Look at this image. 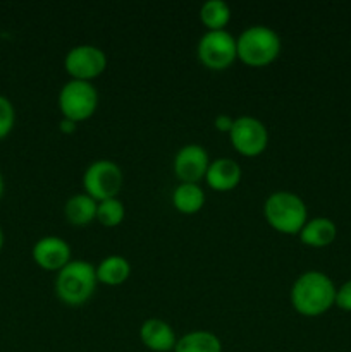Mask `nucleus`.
<instances>
[{"label": "nucleus", "mask_w": 351, "mask_h": 352, "mask_svg": "<svg viewBox=\"0 0 351 352\" xmlns=\"http://www.w3.org/2000/svg\"><path fill=\"white\" fill-rule=\"evenodd\" d=\"M337 287L323 272H306L292 284V308L303 316H320L336 305Z\"/></svg>", "instance_id": "obj_1"}, {"label": "nucleus", "mask_w": 351, "mask_h": 352, "mask_svg": "<svg viewBox=\"0 0 351 352\" xmlns=\"http://www.w3.org/2000/svg\"><path fill=\"white\" fill-rule=\"evenodd\" d=\"M96 268L85 260L69 261L57 275L55 291L58 299L69 306H83L96 289Z\"/></svg>", "instance_id": "obj_2"}, {"label": "nucleus", "mask_w": 351, "mask_h": 352, "mask_svg": "<svg viewBox=\"0 0 351 352\" xmlns=\"http://www.w3.org/2000/svg\"><path fill=\"white\" fill-rule=\"evenodd\" d=\"M264 212L268 226L282 234H299L308 222L305 201L289 191H277L268 196Z\"/></svg>", "instance_id": "obj_3"}, {"label": "nucleus", "mask_w": 351, "mask_h": 352, "mask_svg": "<svg viewBox=\"0 0 351 352\" xmlns=\"http://www.w3.org/2000/svg\"><path fill=\"white\" fill-rule=\"evenodd\" d=\"M237 58L251 67H264L274 62L281 52L277 33L267 26H251L236 40Z\"/></svg>", "instance_id": "obj_4"}, {"label": "nucleus", "mask_w": 351, "mask_h": 352, "mask_svg": "<svg viewBox=\"0 0 351 352\" xmlns=\"http://www.w3.org/2000/svg\"><path fill=\"white\" fill-rule=\"evenodd\" d=\"M98 105V93L96 88L88 81H72L65 82L64 88L58 95V107L64 119L72 122H83L95 113Z\"/></svg>", "instance_id": "obj_5"}, {"label": "nucleus", "mask_w": 351, "mask_h": 352, "mask_svg": "<svg viewBox=\"0 0 351 352\" xmlns=\"http://www.w3.org/2000/svg\"><path fill=\"white\" fill-rule=\"evenodd\" d=\"M86 195L92 196L95 201L117 198L123 188V170L116 162L96 160L86 168L83 177Z\"/></svg>", "instance_id": "obj_6"}, {"label": "nucleus", "mask_w": 351, "mask_h": 352, "mask_svg": "<svg viewBox=\"0 0 351 352\" xmlns=\"http://www.w3.org/2000/svg\"><path fill=\"white\" fill-rule=\"evenodd\" d=\"M198 58L212 71H224L237 58L236 40L227 31H209L198 43Z\"/></svg>", "instance_id": "obj_7"}, {"label": "nucleus", "mask_w": 351, "mask_h": 352, "mask_svg": "<svg viewBox=\"0 0 351 352\" xmlns=\"http://www.w3.org/2000/svg\"><path fill=\"white\" fill-rule=\"evenodd\" d=\"M231 143L243 157H258L268 143V134L264 124L255 117H240L231 129Z\"/></svg>", "instance_id": "obj_8"}, {"label": "nucleus", "mask_w": 351, "mask_h": 352, "mask_svg": "<svg viewBox=\"0 0 351 352\" xmlns=\"http://www.w3.org/2000/svg\"><path fill=\"white\" fill-rule=\"evenodd\" d=\"M107 67V55L93 45H79L65 55V71L76 81H92Z\"/></svg>", "instance_id": "obj_9"}, {"label": "nucleus", "mask_w": 351, "mask_h": 352, "mask_svg": "<svg viewBox=\"0 0 351 352\" xmlns=\"http://www.w3.org/2000/svg\"><path fill=\"white\" fill-rule=\"evenodd\" d=\"M209 155L205 148L198 144H188L178 151L174 158V172L181 182L186 184H198L209 170Z\"/></svg>", "instance_id": "obj_10"}, {"label": "nucleus", "mask_w": 351, "mask_h": 352, "mask_svg": "<svg viewBox=\"0 0 351 352\" xmlns=\"http://www.w3.org/2000/svg\"><path fill=\"white\" fill-rule=\"evenodd\" d=\"M33 260L43 270L61 272L71 261V248L61 237H43L33 246Z\"/></svg>", "instance_id": "obj_11"}, {"label": "nucleus", "mask_w": 351, "mask_h": 352, "mask_svg": "<svg viewBox=\"0 0 351 352\" xmlns=\"http://www.w3.org/2000/svg\"><path fill=\"white\" fill-rule=\"evenodd\" d=\"M206 182L212 189L219 192L231 191L241 181V167L231 158H219L209 165L205 175Z\"/></svg>", "instance_id": "obj_12"}, {"label": "nucleus", "mask_w": 351, "mask_h": 352, "mask_svg": "<svg viewBox=\"0 0 351 352\" xmlns=\"http://www.w3.org/2000/svg\"><path fill=\"white\" fill-rule=\"evenodd\" d=\"M141 342L153 352H169L176 347V336L171 325L162 320H147L141 327Z\"/></svg>", "instance_id": "obj_13"}, {"label": "nucleus", "mask_w": 351, "mask_h": 352, "mask_svg": "<svg viewBox=\"0 0 351 352\" xmlns=\"http://www.w3.org/2000/svg\"><path fill=\"white\" fill-rule=\"evenodd\" d=\"M337 236V227L327 217H317L308 220L301 230H299V239L303 244L310 248H326L334 243Z\"/></svg>", "instance_id": "obj_14"}, {"label": "nucleus", "mask_w": 351, "mask_h": 352, "mask_svg": "<svg viewBox=\"0 0 351 352\" xmlns=\"http://www.w3.org/2000/svg\"><path fill=\"white\" fill-rule=\"evenodd\" d=\"M96 206H98V203L85 192V195H74L72 198H69L64 212L72 226L81 227L88 226L89 222L96 219Z\"/></svg>", "instance_id": "obj_15"}, {"label": "nucleus", "mask_w": 351, "mask_h": 352, "mask_svg": "<svg viewBox=\"0 0 351 352\" xmlns=\"http://www.w3.org/2000/svg\"><path fill=\"white\" fill-rule=\"evenodd\" d=\"M176 352H222V344L219 337L212 332L196 330V332L186 333L184 337L176 342Z\"/></svg>", "instance_id": "obj_16"}, {"label": "nucleus", "mask_w": 351, "mask_h": 352, "mask_svg": "<svg viewBox=\"0 0 351 352\" xmlns=\"http://www.w3.org/2000/svg\"><path fill=\"white\" fill-rule=\"evenodd\" d=\"M172 203H174L178 212L186 213V215H193V213L202 210L203 203H205V195H203L202 188L198 184H186V182H181L174 189Z\"/></svg>", "instance_id": "obj_17"}, {"label": "nucleus", "mask_w": 351, "mask_h": 352, "mask_svg": "<svg viewBox=\"0 0 351 352\" xmlns=\"http://www.w3.org/2000/svg\"><path fill=\"white\" fill-rule=\"evenodd\" d=\"M131 274V265L123 256H109L102 260L96 268V278L98 282L107 285H119L127 280Z\"/></svg>", "instance_id": "obj_18"}, {"label": "nucleus", "mask_w": 351, "mask_h": 352, "mask_svg": "<svg viewBox=\"0 0 351 352\" xmlns=\"http://www.w3.org/2000/svg\"><path fill=\"white\" fill-rule=\"evenodd\" d=\"M200 19L209 31H222L231 19V9L222 0H209L200 10Z\"/></svg>", "instance_id": "obj_19"}, {"label": "nucleus", "mask_w": 351, "mask_h": 352, "mask_svg": "<svg viewBox=\"0 0 351 352\" xmlns=\"http://www.w3.org/2000/svg\"><path fill=\"white\" fill-rule=\"evenodd\" d=\"M124 205L117 198L100 201L96 206V220L105 227H116L124 220Z\"/></svg>", "instance_id": "obj_20"}, {"label": "nucleus", "mask_w": 351, "mask_h": 352, "mask_svg": "<svg viewBox=\"0 0 351 352\" xmlns=\"http://www.w3.org/2000/svg\"><path fill=\"white\" fill-rule=\"evenodd\" d=\"M16 124V110L9 98L0 95V140L7 138Z\"/></svg>", "instance_id": "obj_21"}, {"label": "nucleus", "mask_w": 351, "mask_h": 352, "mask_svg": "<svg viewBox=\"0 0 351 352\" xmlns=\"http://www.w3.org/2000/svg\"><path fill=\"white\" fill-rule=\"evenodd\" d=\"M336 306L343 311L351 313V280L344 282L336 291Z\"/></svg>", "instance_id": "obj_22"}, {"label": "nucleus", "mask_w": 351, "mask_h": 352, "mask_svg": "<svg viewBox=\"0 0 351 352\" xmlns=\"http://www.w3.org/2000/svg\"><path fill=\"white\" fill-rule=\"evenodd\" d=\"M234 126V119H231L226 113H220L215 117V129H219L220 133H231Z\"/></svg>", "instance_id": "obj_23"}, {"label": "nucleus", "mask_w": 351, "mask_h": 352, "mask_svg": "<svg viewBox=\"0 0 351 352\" xmlns=\"http://www.w3.org/2000/svg\"><path fill=\"white\" fill-rule=\"evenodd\" d=\"M58 129H61L64 134H72L76 133V129H78V124L72 122V120L69 119H62L61 124H58Z\"/></svg>", "instance_id": "obj_24"}, {"label": "nucleus", "mask_w": 351, "mask_h": 352, "mask_svg": "<svg viewBox=\"0 0 351 352\" xmlns=\"http://www.w3.org/2000/svg\"><path fill=\"white\" fill-rule=\"evenodd\" d=\"M3 189H6V182H3V175L2 172H0V198H2L3 195Z\"/></svg>", "instance_id": "obj_25"}, {"label": "nucleus", "mask_w": 351, "mask_h": 352, "mask_svg": "<svg viewBox=\"0 0 351 352\" xmlns=\"http://www.w3.org/2000/svg\"><path fill=\"white\" fill-rule=\"evenodd\" d=\"M2 248H3V230L2 227H0V251H2Z\"/></svg>", "instance_id": "obj_26"}]
</instances>
